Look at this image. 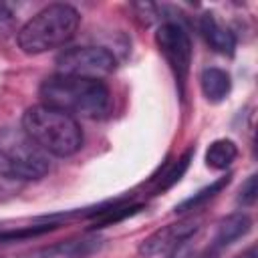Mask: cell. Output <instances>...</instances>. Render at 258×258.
Segmentation results:
<instances>
[{
  "mask_svg": "<svg viewBox=\"0 0 258 258\" xmlns=\"http://www.w3.org/2000/svg\"><path fill=\"white\" fill-rule=\"evenodd\" d=\"M38 95L42 105L54 107L69 115L101 119L111 109V91L99 79L52 75L42 81Z\"/></svg>",
  "mask_w": 258,
  "mask_h": 258,
  "instance_id": "obj_1",
  "label": "cell"
},
{
  "mask_svg": "<svg viewBox=\"0 0 258 258\" xmlns=\"http://www.w3.org/2000/svg\"><path fill=\"white\" fill-rule=\"evenodd\" d=\"M22 131L44 153L56 157H71L83 147V129L77 119L42 103L24 111Z\"/></svg>",
  "mask_w": 258,
  "mask_h": 258,
  "instance_id": "obj_2",
  "label": "cell"
},
{
  "mask_svg": "<svg viewBox=\"0 0 258 258\" xmlns=\"http://www.w3.org/2000/svg\"><path fill=\"white\" fill-rule=\"evenodd\" d=\"M81 24L79 12L71 4H48L18 30V46L26 54H42L69 42Z\"/></svg>",
  "mask_w": 258,
  "mask_h": 258,
  "instance_id": "obj_3",
  "label": "cell"
},
{
  "mask_svg": "<svg viewBox=\"0 0 258 258\" xmlns=\"http://www.w3.org/2000/svg\"><path fill=\"white\" fill-rule=\"evenodd\" d=\"M50 169L46 153L24 131L0 135V175L8 179H40Z\"/></svg>",
  "mask_w": 258,
  "mask_h": 258,
  "instance_id": "obj_4",
  "label": "cell"
},
{
  "mask_svg": "<svg viewBox=\"0 0 258 258\" xmlns=\"http://www.w3.org/2000/svg\"><path fill=\"white\" fill-rule=\"evenodd\" d=\"M58 75L71 77H85V79H99L107 77L115 71L117 58L103 46H77L64 50L56 58Z\"/></svg>",
  "mask_w": 258,
  "mask_h": 258,
  "instance_id": "obj_5",
  "label": "cell"
},
{
  "mask_svg": "<svg viewBox=\"0 0 258 258\" xmlns=\"http://www.w3.org/2000/svg\"><path fill=\"white\" fill-rule=\"evenodd\" d=\"M155 44L167 60L179 87L185 85L191 64V40L185 28L177 22H163L155 32Z\"/></svg>",
  "mask_w": 258,
  "mask_h": 258,
  "instance_id": "obj_6",
  "label": "cell"
},
{
  "mask_svg": "<svg viewBox=\"0 0 258 258\" xmlns=\"http://www.w3.org/2000/svg\"><path fill=\"white\" fill-rule=\"evenodd\" d=\"M198 232V222L196 220H181L175 224H167L161 226L159 230H155L153 234H149L141 246H139V254L141 256H157V254H167L171 250H175L177 246H181L183 242H187L194 234Z\"/></svg>",
  "mask_w": 258,
  "mask_h": 258,
  "instance_id": "obj_7",
  "label": "cell"
},
{
  "mask_svg": "<svg viewBox=\"0 0 258 258\" xmlns=\"http://www.w3.org/2000/svg\"><path fill=\"white\" fill-rule=\"evenodd\" d=\"M200 32L204 36V40L208 42V46L220 54H226V56H232L234 50H236V36L224 28L216 18L214 14L206 12L202 14L200 18Z\"/></svg>",
  "mask_w": 258,
  "mask_h": 258,
  "instance_id": "obj_8",
  "label": "cell"
},
{
  "mask_svg": "<svg viewBox=\"0 0 258 258\" xmlns=\"http://www.w3.org/2000/svg\"><path fill=\"white\" fill-rule=\"evenodd\" d=\"M250 228H252V220L242 212L224 218L218 226V232H216V238L212 244V252H218V250L230 246L232 242H236L238 238L246 236L250 232Z\"/></svg>",
  "mask_w": 258,
  "mask_h": 258,
  "instance_id": "obj_9",
  "label": "cell"
},
{
  "mask_svg": "<svg viewBox=\"0 0 258 258\" xmlns=\"http://www.w3.org/2000/svg\"><path fill=\"white\" fill-rule=\"evenodd\" d=\"M200 85H202V93L210 103H220L224 101L230 91H232V79L224 69L218 67H210L202 71L200 77Z\"/></svg>",
  "mask_w": 258,
  "mask_h": 258,
  "instance_id": "obj_10",
  "label": "cell"
},
{
  "mask_svg": "<svg viewBox=\"0 0 258 258\" xmlns=\"http://www.w3.org/2000/svg\"><path fill=\"white\" fill-rule=\"evenodd\" d=\"M101 240L99 238H79V240H67L60 244L50 246L40 254V258H87L95 250H99Z\"/></svg>",
  "mask_w": 258,
  "mask_h": 258,
  "instance_id": "obj_11",
  "label": "cell"
},
{
  "mask_svg": "<svg viewBox=\"0 0 258 258\" xmlns=\"http://www.w3.org/2000/svg\"><path fill=\"white\" fill-rule=\"evenodd\" d=\"M143 206L141 204H123L121 200L113 202L111 206H101L97 212H91L93 216V228H105L111 224H117L133 214H137Z\"/></svg>",
  "mask_w": 258,
  "mask_h": 258,
  "instance_id": "obj_12",
  "label": "cell"
},
{
  "mask_svg": "<svg viewBox=\"0 0 258 258\" xmlns=\"http://www.w3.org/2000/svg\"><path fill=\"white\" fill-rule=\"evenodd\" d=\"M238 157V145L232 139H216L206 151V165L212 169H226Z\"/></svg>",
  "mask_w": 258,
  "mask_h": 258,
  "instance_id": "obj_13",
  "label": "cell"
},
{
  "mask_svg": "<svg viewBox=\"0 0 258 258\" xmlns=\"http://www.w3.org/2000/svg\"><path fill=\"white\" fill-rule=\"evenodd\" d=\"M230 179H232V175H230V173H226V175L218 177L216 181H212L210 185L202 187L200 191H196L194 196H189L187 200H183L181 204H177V206H175V214H185V212L198 210V208H200V206H204L208 200H212L216 194H220V191L230 183Z\"/></svg>",
  "mask_w": 258,
  "mask_h": 258,
  "instance_id": "obj_14",
  "label": "cell"
},
{
  "mask_svg": "<svg viewBox=\"0 0 258 258\" xmlns=\"http://www.w3.org/2000/svg\"><path fill=\"white\" fill-rule=\"evenodd\" d=\"M191 157H194V149H187L181 157H177V159L167 167V171L161 173V177H159V181H157V185H155V194L165 191V189H169L171 185H175V183L183 177V173L187 171Z\"/></svg>",
  "mask_w": 258,
  "mask_h": 258,
  "instance_id": "obj_15",
  "label": "cell"
},
{
  "mask_svg": "<svg viewBox=\"0 0 258 258\" xmlns=\"http://www.w3.org/2000/svg\"><path fill=\"white\" fill-rule=\"evenodd\" d=\"M256 194H258V185H256V175H250V177H248V179L244 181L242 189H240L238 202H240L242 206H252V204L256 202Z\"/></svg>",
  "mask_w": 258,
  "mask_h": 258,
  "instance_id": "obj_16",
  "label": "cell"
},
{
  "mask_svg": "<svg viewBox=\"0 0 258 258\" xmlns=\"http://www.w3.org/2000/svg\"><path fill=\"white\" fill-rule=\"evenodd\" d=\"M10 16H12V12H10L4 4H0V22H8V20H10Z\"/></svg>",
  "mask_w": 258,
  "mask_h": 258,
  "instance_id": "obj_17",
  "label": "cell"
},
{
  "mask_svg": "<svg viewBox=\"0 0 258 258\" xmlns=\"http://www.w3.org/2000/svg\"><path fill=\"white\" fill-rule=\"evenodd\" d=\"M238 258H256V248H248L242 256H238Z\"/></svg>",
  "mask_w": 258,
  "mask_h": 258,
  "instance_id": "obj_18",
  "label": "cell"
}]
</instances>
